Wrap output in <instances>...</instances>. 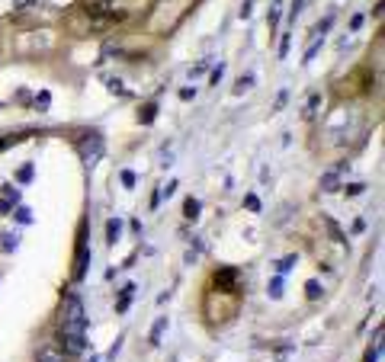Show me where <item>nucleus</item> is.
Masks as SVG:
<instances>
[{
	"mask_svg": "<svg viewBox=\"0 0 385 362\" xmlns=\"http://www.w3.org/2000/svg\"><path fill=\"white\" fill-rule=\"evenodd\" d=\"M32 173H36V167H32V163H23V167H19V173H16V180H19V183H32Z\"/></svg>",
	"mask_w": 385,
	"mask_h": 362,
	"instance_id": "obj_15",
	"label": "nucleus"
},
{
	"mask_svg": "<svg viewBox=\"0 0 385 362\" xmlns=\"http://www.w3.org/2000/svg\"><path fill=\"white\" fill-rule=\"evenodd\" d=\"M61 343H64V356H80L87 350L84 324H61Z\"/></svg>",
	"mask_w": 385,
	"mask_h": 362,
	"instance_id": "obj_1",
	"label": "nucleus"
},
{
	"mask_svg": "<svg viewBox=\"0 0 385 362\" xmlns=\"http://www.w3.org/2000/svg\"><path fill=\"white\" fill-rule=\"evenodd\" d=\"M132 292H135V285L128 282L125 289H122V298H119V305H116V311H119V314H125V311H128V298H132Z\"/></svg>",
	"mask_w": 385,
	"mask_h": 362,
	"instance_id": "obj_12",
	"label": "nucleus"
},
{
	"mask_svg": "<svg viewBox=\"0 0 385 362\" xmlns=\"http://www.w3.org/2000/svg\"><path fill=\"white\" fill-rule=\"evenodd\" d=\"M196 97V87H183V90H180V100H193Z\"/></svg>",
	"mask_w": 385,
	"mask_h": 362,
	"instance_id": "obj_28",
	"label": "nucleus"
},
{
	"mask_svg": "<svg viewBox=\"0 0 385 362\" xmlns=\"http://www.w3.org/2000/svg\"><path fill=\"white\" fill-rule=\"evenodd\" d=\"M36 362H67V359H64V350L45 346V350H39V359H36Z\"/></svg>",
	"mask_w": 385,
	"mask_h": 362,
	"instance_id": "obj_6",
	"label": "nucleus"
},
{
	"mask_svg": "<svg viewBox=\"0 0 385 362\" xmlns=\"http://www.w3.org/2000/svg\"><path fill=\"white\" fill-rule=\"evenodd\" d=\"M318 106H321V97H318V93H312V97H308V106H305V112H302V115H305V119H312V115L318 112Z\"/></svg>",
	"mask_w": 385,
	"mask_h": 362,
	"instance_id": "obj_13",
	"label": "nucleus"
},
{
	"mask_svg": "<svg viewBox=\"0 0 385 362\" xmlns=\"http://www.w3.org/2000/svg\"><path fill=\"white\" fill-rule=\"evenodd\" d=\"M199 202H196V199H186V206H183V215L186 218H193V221H196V218H199Z\"/></svg>",
	"mask_w": 385,
	"mask_h": 362,
	"instance_id": "obj_14",
	"label": "nucleus"
},
{
	"mask_svg": "<svg viewBox=\"0 0 385 362\" xmlns=\"http://www.w3.org/2000/svg\"><path fill=\"white\" fill-rule=\"evenodd\" d=\"M289 54V36H282V42H279V58H286Z\"/></svg>",
	"mask_w": 385,
	"mask_h": 362,
	"instance_id": "obj_30",
	"label": "nucleus"
},
{
	"mask_svg": "<svg viewBox=\"0 0 385 362\" xmlns=\"http://www.w3.org/2000/svg\"><path fill=\"white\" fill-rule=\"evenodd\" d=\"M276 23H279V3H273V10H270V29H276Z\"/></svg>",
	"mask_w": 385,
	"mask_h": 362,
	"instance_id": "obj_25",
	"label": "nucleus"
},
{
	"mask_svg": "<svg viewBox=\"0 0 385 362\" xmlns=\"http://www.w3.org/2000/svg\"><path fill=\"white\" fill-rule=\"evenodd\" d=\"M267 295L273 298V302H279V298H282V276H273V279H270V285H267Z\"/></svg>",
	"mask_w": 385,
	"mask_h": 362,
	"instance_id": "obj_10",
	"label": "nucleus"
},
{
	"mask_svg": "<svg viewBox=\"0 0 385 362\" xmlns=\"http://www.w3.org/2000/svg\"><path fill=\"white\" fill-rule=\"evenodd\" d=\"M122 237V221L119 218H110V224H106V241H110V247Z\"/></svg>",
	"mask_w": 385,
	"mask_h": 362,
	"instance_id": "obj_7",
	"label": "nucleus"
},
{
	"mask_svg": "<svg viewBox=\"0 0 385 362\" xmlns=\"http://www.w3.org/2000/svg\"><path fill=\"white\" fill-rule=\"evenodd\" d=\"M347 170V163H340L337 170H330V173H324L321 176V189L324 193H334V189H340V173Z\"/></svg>",
	"mask_w": 385,
	"mask_h": 362,
	"instance_id": "obj_5",
	"label": "nucleus"
},
{
	"mask_svg": "<svg viewBox=\"0 0 385 362\" xmlns=\"http://www.w3.org/2000/svg\"><path fill=\"white\" fill-rule=\"evenodd\" d=\"M379 356H382V330L376 333V343L369 346V353H366V359H363V362H379Z\"/></svg>",
	"mask_w": 385,
	"mask_h": 362,
	"instance_id": "obj_11",
	"label": "nucleus"
},
{
	"mask_svg": "<svg viewBox=\"0 0 385 362\" xmlns=\"http://www.w3.org/2000/svg\"><path fill=\"white\" fill-rule=\"evenodd\" d=\"M154 115H158V106H154V103H148L145 109H141V115H138V119H141V122H145V125H148V122H151Z\"/></svg>",
	"mask_w": 385,
	"mask_h": 362,
	"instance_id": "obj_18",
	"label": "nucleus"
},
{
	"mask_svg": "<svg viewBox=\"0 0 385 362\" xmlns=\"http://www.w3.org/2000/svg\"><path fill=\"white\" fill-rule=\"evenodd\" d=\"M64 324H87L84 302H80L77 295H67L64 298Z\"/></svg>",
	"mask_w": 385,
	"mask_h": 362,
	"instance_id": "obj_4",
	"label": "nucleus"
},
{
	"mask_svg": "<svg viewBox=\"0 0 385 362\" xmlns=\"http://www.w3.org/2000/svg\"><path fill=\"white\" fill-rule=\"evenodd\" d=\"M13 215H16V221H19V224H29V221H32L29 208H13Z\"/></svg>",
	"mask_w": 385,
	"mask_h": 362,
	"instance_id": "obj_22",
	"label": "nucleus"
},
{
	"mask_svg": "<svg viewBox=\"0 0 385 362\" xmlns=\"http://www.w3.org/2000/svg\"><path fill=\"white\" fill-rule=\"evenodd\" d=\"M244 206L251 208V211H260V208H263V206H260V199H257V196H247V199H244Z\"/></svg>",
	"mask_w": 385,
	"mask_h": 362,
	"instance_id": "obj_26",
	"label": "nucleus"
},
{
	"mask_svg": "<svg viewBox=\"0 0 385 362\" xmlns=\"http://www.w3.org/2000/svg\"><path fill=\"white\" fill-rule=\"evenodd\" d=\"M299 13H302V0H292V13H289V19L295 23V16H299Z\"/></svg>",
	"mask_w": 385,
	"mask_h": 362,
	"instance_id": "obj_27",
	"label": "nucleus"
},
{
	"mask_svg": "<svg viewBox=\"0 0 385 362\" xmlns=\"http://www.w3.org/2000/svg\"><path fill=\"white\" fill-rule=\"evenodd\" d=\"M286 100H289V93H286V90H279V97H276V109L286 106Z\"/></svg>",
	"mask_w": 385,
	"mask_h": 362,
	"instance_id": "obj_34",
	"label": "nucleus"
},
{
	"mask_svg": "<svg viewBox=\"0 0 385 362\" xmlns=\"http://www.w3.org/2000/svg\"><path fill=\"white\" fill-rule=\"evenodd\" d=\"M251 87H254V74H244V80L234 84V93H244V90H251Z\"/></svg>",
	"mask_w": 385,
	"mask_h": 362,
	"instance_id": "obj_17",
	"label": "nucleus"
},
{
	"mask_svg": "<svg viewBox=\"0 0 385 362\" xmlns=\"http://www.w3.org/2000/svg\"><path fill=\"white\" fill-rule=\"evenodd\" d=\"M234 279H238L234 269H219V272H215V282H219L221 289H234Z\"/></svg>",
	"mask_w": 385,
	"mask_h": 362,
	"instance_id": "obj_8",
	"label": "nucleus"
},
{
	"mask_svg": "<svg viewBox=\"0 0 385 362\" xmlns=\"http://www.w3.org/2000/svg\"><path fill=\"white\" fill-rule=\"evenodd\" d=\"M49 103H52V93H49V90H42V93L36 97V103H32V106H36L39 112H45V109H49Z\"/></svg>",
	"mask_w": 385,
	"mask_h": 362,
	"instance_id": "obj_16",
	"label": "nucleus"
},
{
	"mask_svg": "<svg viewBox=\"0 0 385 362\" xmlns=\"http://www.w3.org/2000/svg\"><path fill=\"white\" fill-rule=\"evenodd\" d=\"M167 327H170V320H167V317H158V320H154V327H151V343H161V337H164Z\"/></svg>",
	"mask_w": 385,
	"mask_h": 362,
	"instance_id": "obj_9",
	"label": "nucleus"
},
{
	"mask_svg": "<svg viewBox=\"0 0 385 362\" xmlns=\"http://www.w3.org/2000/svg\"><path fill=\"white\" fill-rule=\"evenodd\" d=\"M221 74H225V64H219V67L212 71V84H219V80H221Z\"/></svg>",
	"mask_w": 385,
	"mask_h": 362,
	"instance_id": "obj_32",
	"label": "nucleus"
},
{
	"mask_svg": "<svg viewBox=\"0 0 385 362\" xmlns=\"http://www.w3.org/2000/svg\"><path fill=\"white\" fill-rule=\"evenodd\" d=\"M77 151H80V160H84L87 167H97V160L103 157V135H100V132L84 135L80 145H77Z\"/></svg>",
	"mask_w": 385,
	"mask_h": 362,
	"instance_id": "obj_2",
	"label": "nucleus"
},
{
	"mask_svg": "<svg viewBox=\"0 0 385 362\" xmlns=\"http://www.w3.org/2000/svg\"><path fill=\"white\" fill-rule=\"evenodd\" d=\"M119 180H122L125 189H135V173H132V170H122V173H119Z\"/></svg>",
	"mask_w": 385,
	"mask_h": 362,
	"instance_id": "obj_21",
	"label": "nucleus"
},
{
	"mask_svg": "<svg viewBox=\"0 0 385 362\" xmlns=\"http://www.w3.org/2000/svg\"><path fill=\"white\" fill-rule=\"evenodd\" d=\"M158 193H161V199H164V196H167V199H170V196L177 193V180H170V183H167L164 189H158Z\"/></svg>",
	"mask_w": 385,
	"mask_h": 362,
	"instance_id": "obj_23",
	"label": "nucleus"
},
{
	"mask_svg": "<svg viewBox=\"0 0 385 362\" xmlns=\"http://www.w3.org/2000/svg\"><path fill=\"white\" fill-rule=\"evenodd\" d=\"M330 23H334V16H324L321 23H318V29H315V36H328V32H330Z\"/></svg>",
	"mask_w": 385,
	"mask_h": 362,
	"instance_id": "obj_20",
	"label": "nucleus"
},
{
	"mask_svg": "<svg viewBox=\"0 0 385 362\" xmlns=\"http://www.w3.org/2000/svg\"><path fill=\"white\" fill-rule=\"evenodd\" d=\"M87 263H90V247H87V228H80V234H77V263H74V282H80V279H84Z\"/></svg>",
	"mask_w": 385,
	"mask_h": 362,
	"instance_id": "obj_3",
	"label": "nucleus"
},
{
	"mask_svg": "<svg viewBox=\"0 0 385 362\" xmlns=\"http://www.w3.org/2000/svg\"><path fill=\"white\" fill-rule=\"evenodd\" d=\"M36 0H13V10H26V6H32Z\"/></svg>",
	"mask_w": 385,
	"mask_h": 362,
	"instance_id": "obj_29",
	"label": "nucleus"
},
{
	"mask_svg": "<svg viewBox=\"0 0 385 362\" xmlns=\"http://www.w3.org/2000/svg\"><path fill=\"white\" fill-rule=\"evenodd\" d=\"M305 298H312V302H315V298H321V285L315 282V279H312V282L305 285Z\"/></svg>",
	"mask_w": 385,
	"mask_h": 362,
	"instance_id": "obj_19",
	"label": "nucleus"
},
{
	"mask_svg": "<svg viewBox=\"0 0 385 362\" xmlns=\"http://www.w3.org/2000/svg\"><path fill=\"white\" fill-rule=\"evenodd\" d=\"M350 29H353V32H356V29H363V16H360V13H356V16L350 19Z\"/></svg>",
	"mask_w": 385,
	"mask_h": 362,
	"instance_id": "obj_31",
	"label": "nucleus"
},
{
	"mask_svg": "<svg viewBox=\"0 0 385 362\" xmlns=\"http://www.w3.org/2000/svg\"><path fill=\"white\" fill-rule=\"evenodd\" d=\"M16 244H19L16 234H6V237H3V250H16Z\"/></svg>",
	"mask_w": 385,
	"mask_h": 362,
	"instance_id": "obj_24",
	"label": "nucleus"
},
{
	"mask_svg": "<svg viewBox=\"0 0 385 362\" xmlns=\"http://www.w3.org/2000/svg\"><path fill=\"white\" fill-rule=\"evenodd\" d=\"M292 266H295V257H286V259H282V263H279V269L286 272V269H292Z\"/></svg>",
	"mask_w": 385,
	"mask_h": 362,
	"instance_id": "obj_33",
	"label": "nucleus"
}]
</instances>
